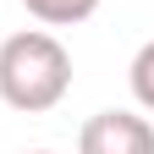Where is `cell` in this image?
Returning <instances> with one entry per match:
<instances>
[{
	"label": "cell",
	"mask_w": 154,
	"mask_h": 154,
	"mask_svg": "<svg viewBox=\"0 0 154 154\" xmlns=\"http://www.w3.org/2000/svg\"><path fill=\"white\" fill-rule=\"evenodd\" d=\"M33 154H50V149H33Z\"/></svg>",
	"instance_id": "5"
},
{
	"label": "cell",
	"mask_w": 154,
	"mask_h": 154,
	"mask_svg": "<svg viewBox=\"0 0 154 154\" xmlns=\"http://www.w3.org/2000/svg\"><path fill=\"white\" fill-rule=\"evenodd\" d=\"M132 94H138L143 110H154V38L132 55Z\"/></svg>",
	"instance_id": "4"
},
{
	"label": "cell",
	"mask_w": 154,
	"mask_h": 154,
	"mask_svg": "<svg viewBox=\"0 0 154 154\" xmlns=\"http://www.w3.org/2000/svg\"><path fill=\"white\" fill-rule=\"evenodd\" d=\"M77 154H154V127L132 110H99L77 132Z\"/></svg>",
	"instance_id": "2"
},
{
	"label": "cell",
	"mask_w": 154,
	"mask_h": 154,
	"mask_svg": "<svg viewBox=\"0 0 154 154\" xmlns=\"http://www.w3.org/2000/svg\"><path fill=\"white\" fill-rule=\"evenodd\" d=\"M72 88V55L55 33L28 28L0 44V99L22 116H44Z\"/></svg>",
	"instance_id": "1"
},
{
	"label": "cell",
	"mask_w": 154,
	"mask_h": 154,
	"mask_svg": "<svg viewBox=\"0 0 154 154\" xmlns=\"http://www.w3.org/2000/svg\"><path fill=\"white\" fill-rule=\"evenodd\" d=\"M22 6L38 22H50V28H72V22H83V17H94L99 0H22Z\"/></svg>",
	"instance_id": "3"
}]
</instances>
